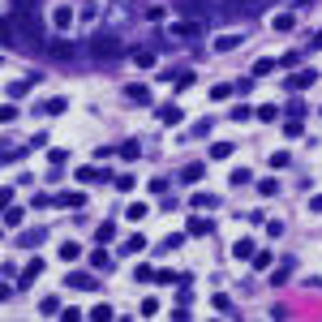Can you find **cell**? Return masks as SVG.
<instances>
[{"label":"cell","mask_w":322,"mask_h":322,"mask_svg":"<svg viewBox=\"0 0 322 322\" xmlns=\"http://www.w3.org/2000/svg\"><path fill=\"white\" fill-rule=\"evenodd\" d=\"M120 155H125V159H138L142 146H138V142H125V146H120Z\"/></svg>","instance_id":"obj_13"},{"label":"cell","mask_w":322,"mask_h":322,"mask_svg":"<svg viewBox=\"0 0 322 322\" xmlns=\"http://www.w3.org/2000/svg\"><path fill=\"white\" fill-rule=\"evenodd\" d=\"M4 224H9V228L21 224V211H17V206H9V211H4Z\"/></svg>","instance_id":"obj_18"},{"label":"cell","mask_w":322,"mask_h":322,"mask_svg":"<svg viewBox=\"0 0 322 322\" xmlns=\"http://www.w3.org/2000/svg\"><path fill=\"white\" fill-rule=\"evenodd\" d=\"M77 254H82V249H77V245H73V241H69V245H60V258H64V262H73V258H77Z\"/></svg>","instance_id":"obj_17"},{"label":"cell","mask_w":322,"mask_h":322,"mask_svg":"<svg viewBox=\"0 0 322 322\" xmlns=\"http://www.w3.org/2000/svg\"><path fill=\"white\" fill-rule=\"evenodd\" d=\"M314 77H318L314 69H301V73H292V90H305V86H310Z\"/></svg>","instance_id":"obj_5"},{"label":"cell","mask_w":322,"mask_h":322,"mask_svg":"<svg viewBox=\"0 0 322 322\" xmlns=\"http://www.w3.org/2000/svg\"><path fill=\"white\" fill-rule=\"evenodd\" d=\"M292 26H297V17H292V13H284V17H275V30H292Z\"/></svg>","instance_id":"obj_15"},{"label":"cell","mask_w":322,"mask_h":322,"mask_svg":"<svg viewBox=\"0 0 322 322\" xmlns=\"http://www.w3.org/2000/svg\"><path fill=\"white\" fill-rule=\"evenodd\" d=\"M232 254H236V258H254V245H249V241H241V245H236Z\"/></svg>","instance_id":"obj_24"},{"label":"cell","mask_w":322,"mask_h":322,"mask_svg":"<svg viewBox=\"0 0 322 322\" xmlns=\"http://www.w3.org/2000/svg\"><path fill=\"white\" fill-rule=\"evenodd\" d=\"M47 52H52L56 60H69V56H73V43H47Z\"/></svg>","instance_id":"obj_6"},{"label":"cell","mask_w":322,"mask_h":322,"mask_svg":"<svg viewBox=\"0 0 322 322\" xmlns=\"http://www.w3.org/2000/svg\"><path fill=\"white\" fill-rule=\"evenodd\" d=\"M125 95H129V99H138V103H146L150 90H146V86H138V82H129V86H125Z\"/></svg>","instance_id":"obj_8"},{"label":"cell","mask_w":322,"mask_h":322,"mask_svg":"<svg viewBox=\"0 0 322 322\" xmlns=\"http://www.w3.org/2000/svg\"><path fill=\"white\" fill-rule=\"evenodd\" d=\"M211 155H215V159H228V155H232V142H219V146H215Z\"/></svg>","instance_id":"obj_21"},{"label":"cell","mask_w":322,"mask_h":322,"mask_svg":"<svg viewBox=\"0 0 322 322\" xmlns=\"http://www.w3.org/2000/svg\"><path fill=\"white\" fill-rule=\"evenodd\" d=\"M90 267H95V271H107V267H112V258H107V249H95V254H90Z\"/></svg>","instance_id":"obj_9"},{"label":"cell","mask_w":322,"mask_h":322,"mask_svg":"<svg viewBox=\"0 0 322 322\" xmlns=\"http://www.w3.org/2000/svg\"><path fill=\"white\" fill-rule=\"evenodd\" d=\"M159 120H163V125H176V120H181V107H163Z\"/></svg>","instance_id":"obj_11"},{"label":"cell","mask_w":322,"mask_h":322,"mask_svg":"<svg viewBox=\"0 0 322 322\" xmlns=\"http://www.w3.org/2000/svg\"><path fill=\"white\" fill-rule=\"evenodd\" d=\"M181 176H185V181H198V176H202V163H189V168H185Z\"/></svg>","instance_id":"obj_22"},{"label":"cell","mask_w":322,"mask_h":322,"mask_svg":"<svg viewBox=\"0 0 322 322\" xmlns=\"http://www.w3.org/2000/svg\"><path fill=\"white\" fill-rule=\"evenodd\" d=\"M271 168H288V150H275L271 155Z\"/></svg>","instance_id":"obj_20"},{"label":"cell","mask_w":322,"mask_h":322,"mask_svg":"<svg viewBox=\"0 0 322 322\" xmlns=\"http://www.w3.org/2000/svg\"><path fill=\"white\" fill-rule=\"evenodd\" d=\"M172 9L181 13V17H189V21H206V17H211L215 9H219V4H215V9H211V4H206V0H176V4H172Z\"/></svg>","instance_id":"obj_2"},{"label":"cell","mask_w":322,"mask_h":322,"mask_svg":"<svg viewBox=\"0 0 322 322\" xmlns=\"http://www.w3.org/2000/svg\"><path fill=\"white\" fill-rule=\"evenodd\" d=\"M90 56H95V60H112V56H120V39H116V34H95V39H90Z\"/></svg>","instance_id":"obj_3"},{"label":"cell","mask_w":322,"mask_h":322,"mask_svg":"<svg viewBox=\"0 0 322 322\" xmlns=\"http://www.w3.org/2000/svg\"><path fill=\"white\" fill-rule=\"evenodd\" d=\"M90 318H99V322H107V318H112V305H95V310H90Z\"/></svg>","instance_id":"obj_19"},{"label":"cell","mask_w":322,"mask_h":322,"mask_svg":"<svg viewBox=\"0 0 322 322\" xmlns=\"http://www.w3.org/2000/svg\"><path fill=\"white\" fill-rule=\"evenodd\" d=\"M202 30H206V21H189V17H181L176 26H172V34H176V39H198Z\"/></svg>","instance_id":"obj_4"},{"label":"cell","mask_w":322,"mask_h":322,"mask_svg":"<svg viewBox=\"0 0 322 322\" xmlns=\"http://www.w3.org/2000/svg\"><path fill=\"white\" fill-rule=\"evenodd\" d=\"M189 232L202 236V232H211V224H206V219H189Z\"/></svg>","instance_id":"obj_16"},{"label":"cell","mask_w":322,"mask_h":322,"mask_svg":"<svg viewBox=\"0 0 322 322\" xmlns=\"http://www.w3.org/2000/svg\"><path fill=\"white\" fill-rule=\"evenodd\" d=\"M60 202H64V206H86V198H82V193H64Z\"/></svg>","instance_id":"obj_23"},{"label":"cell","mask_w":322,"mask_h":322,"mask_svg":"<svg viewBox=\"0 0 322 322\" xmlns=\"http://www.w3.org/2000/svg\"><path fill=\"white\" fill-rule=\"evenodd\" d=\"M39 310H43V318H52V314H60V301H52V297H47V301L39 305Z\"/></svg>","instance_id":"obj_12"},{"label":"cell","mask_w":322,"mask_h":322,"mask_svg":"<svg viewBox=\"0 0 322 322\" xmlns=\"http://www.w3.org/2000/svg\"><path fill=\"white\" fill-rule=\"evenodd\" d=\"M52 17H56V26H60V30H64V26H73V9H69V4H60Z\"/></svg>","instance_id":"obj_7"},{"label":"cell","mask_w":322,"mask_h":322,"mask_svg":"<svg viewBox=\"0 0 322 322\" xmlns=\"http://www.w3.org/2000/svg\"><path fill=\"white\" fill-rule=\"evenodd\" d=\"M69 284H73V288H95V279H90V275H69Z\"/></svg>","instance_id":"obj_14"},{"label":"cell","mask_w":322,"mask_h":322,"mask_svg":"<svg viewBox=\"0 0 322 322\" xmlns=\"http://www.w3.org/2000/svg\"><path fill=\"white\" fill-rule=\"evenodd\" d=\"M133 60H138L142 69H150V64H155V52H146V47H138V52H133Z\"/></svg>","instance_id":"obj_10"},{"label":"cell","mask_w":322,"mask_h":322,"mask_svg":"<svg viewBox=\"0 0 322 322\" xmlns=\"http://www.w3.org/2000/svg\"><path fill=\"white\" fill-rule=\"evenodd\" d=\"M4 30L30 34V43H43V13H39V0H13V13H9V21H4Z\"/></svg>","instance_id":"obj_1"}]
</instances>
